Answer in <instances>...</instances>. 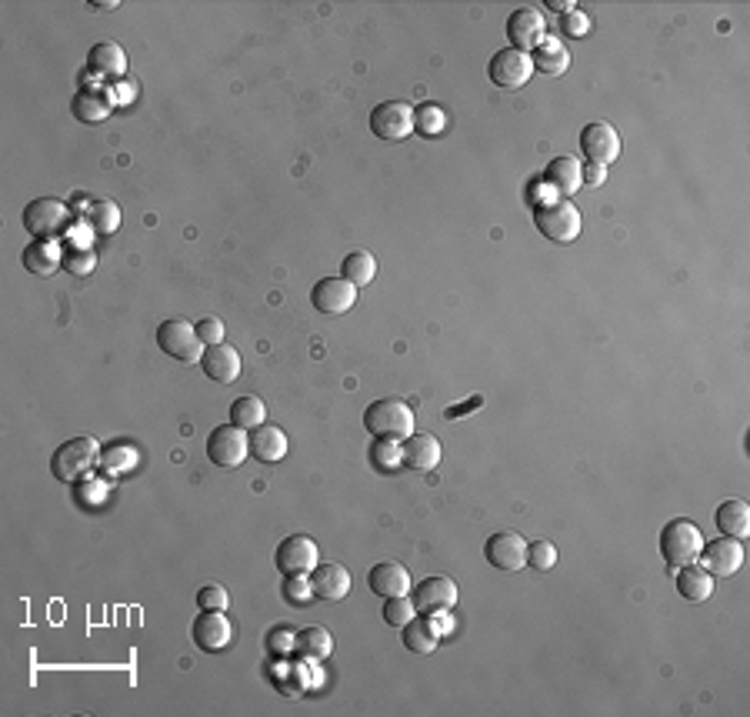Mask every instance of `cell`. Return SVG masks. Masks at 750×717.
Masks as SVG:
<instances>
[{"mask_svg":"<svg viewBox=\"0 0 750 717\" xmlns=\"http://www.w3.org/2000/svg\"><path fill=\"white\" fill-rule=\"evenodd\" d=\"M364 427L374 441H407L414 434V411L410 404L397 401V397H380V401L367 404L364 411Z\"/></svg>","mask_w":750,"mask_h":717,"instance_id":"cell-1","label":"cell"},{"mask_svg":"<svg viewBox=\"0 0 750 717\" xmlns=\"http://www.w3.org/2000/svg\"><path fill=\"white\" fill-rule=\"evenodd\" d=\"M100 464V447L94 437H70L54 451L50 457V474L57 477L60 484H77L94 471Z\"/></svg>","mask_w":750,"mask_h":717,"instance_id":"cell-2","label":"cell"},{"mask_svg":"<svg viewBox=\"0 0 750 717\" xmlns=\"http://www.w3.org/2000/svg\"><path fill=\"white\" fill-rule=\"evenodd\" d=\"M700 547H704V534L694 521L687 517H677V521H667L664 531H660V557L670 567L680 564H694L700 557Z\"/></svg>","mask_w":750,"mask_h":717,"instance_id":"cell-3","label":"cell"},{"mask_svg":"<svg viewBox=\"0 0 750 717\" xmlns=\"http://www.w3.org/2000/svg\"><path fill=\"white\" fill-rule=\"evenodd\" d=\"M24 227L34 234V241H57L70 227V211L57 197H37L24 207Z\"/></svg>","mask_w":750,"mask_h":717,"instance_id":"cell-4","label":"cell"},{"mask_svg":"<svg viewBox=\"0 0 750 717\" xmlns=\"http://www.w3.org/2000/svg\"><path fill=\"white\" fill-rule=\"evenodd\" d=\"M274 564L284 577H310L320 564V547L314 537L307 534H290L277 544Z\"/></svg>","mask_w":750,"mask_h":717,"instance_id":"cell-5","label":"cell"},{"mask_svg":"<svg viewBox=\"0 0 750 717\" xmlns=\"http://www.w3.org/2000/svg\"><path fill=\"white\" fill-rule=\"evenodd\" d=\"M534 224H537V231L547 237V241L570 244V241H577V234H580V211L570 201L537 204Z\"/></svg>","mask_w":750,"mask_h":717,"instance_id":"cell-6","label":"cell"},{"mask_svg":"<svg viewBox=\"0 0 750 717\" xmlns=\"http://www.w3.org/2000/svg\"><path fill=\"white\" fill-rule=\"evenodd\" d=\"M157 344L160 351L180 364H200V357H204V344H200L194 324L180 321V317H170L157 327Z\"/></svg>","mask_w":750,"mask_h":717,"instance_id":"cell-7","label":"cell"},{"mask_svg":"<svg viewBox=\"0 0 750 717\" xmlns=\"http://www.w3.org/2000/svg\"><path fill=\"white\" fill-rule=\"evenodd\" d=\"M247 454H250V437H247L244 427L220 424V427H214V431H210V437H207V457L217 467H240Z\"/></svg>","mask_w":750,"mask_h":717,"instance_id":"cell-8","label":"cell"},{"mask_svg":"<svg viewBox=\"0 0 750 717\" xmlns=\"http://www.w3.org/2000/svg\"><path fill=\"white\" fill-rule=\"evenodd\" d=\"M370 131L380 141H404L414 134V107L407 101H384L370 111Z\"/></svg>","mask_w":750,"mask_h":717,"instance_id":"cell-9","label":"cell"},{"mask_svg":"<svg viewBox=\"0 0 750 717\" xmlns=\"http://www.w3.org/2000/svg\"><path fill=\"white\" fill-rule=\"evenodd\" d=\"M530 74H534V61H530V54L514 51V47L497 51L487 64V77L497 87H504V91H517V87H524L530 81Z\"/></svg>","mask_w":750,"mask_h":717,"instance_id":"cell-10","label":"cell"},{"mask_svg":"<svg viewBox=\"0 0 750 717\" xmlns=\"http://www.w3.org/2000/svg\"><path fill=\"white\" fill-rule=\"evenodd\" d=\"M484 557L494 571L504 574H517L520 567H527V541L514 531H500L490 534L484 541Z\"/></svg>","mask_w":750,"mask_h":717,"instance_id":"cell-11","label":"cell"},{"mask_svg":"<svg viewBox=\"0 0 750 717\" xmlns=\"http://www.w3.org/2000/svg\"><path fill=\"white\" fill-rule=\"evenodd\" d=\"M697 561L710 577H734L740 571V564H744V544H740L737 537L720 534L717 541H710V544L704 541Z\"/></svg>","mask_w":750,"mask_h":717,"instance_id":"cell-12","label":"cell"},{"mask_svg":"<svg viewBox=\"0 0 750 717\" xmlns=\"http://www.w3.org/2000/svg\"><path fill=\"white\" fill-rule=\"evenodd\" d=\"M544 37H547V21L537 7H517V11L507 17V41L514 51L534 54Z\"/></svg>","mask_w":750,"mask_h":717,"instance_id":"cell-13","label":"cell"},{"mask_svg":"<svg viewBox=\"0 0 750 717\" xmlns=\"http://www.w3.org/2000/svg\"><path fill=\"white\" fill-rule=\"evenodd\" d=\"M580 151H584L587 164H614L620 157V134L614 131V124L607 121H590L584 131H580Z\"/></svg>","mask_w":750,"mask_h":717,"instance_id":"cell-14","label":"cell"},{"mask_svg":"<svg viewBox=\"0 0 750 717\" xmlns=\"http://www.w3.org/2000/svg\"><path fill=\"white\" fill-rule=\"evenodd\" d=\"M414 604H417V614H440V611H450V607L457 604V584L450 581L447 574H430L424 577L417 587H414Z\"/></svg>","mask_w":750,"mask_h":717,"instance_id":"cell-15","label":"cell"},{"mask_svg":"<svg viewBox=\"0 0 750 717\" xmlns=\"http://www.w3.org/2000/svg\"><path fill=\"white\" fill-rule=\"evenodd\" d=\"M310 304H314L320 314H347L350 307L357 304V287L344 281V277H324V281H317L314 291H310Z\"/></svg>","mask_w":750,"mask_h":717,"instance_id":"cell-16","label":"cell"},{"mask_svg":"<svg viewBox=\"0 0 750 717\" xmlns=\"http://www.w3.org/2000/svg\"><path fill=\"white\" fill-rule=\"evenodd\" d=\"M190 634H194V644L204 654H217L230 644V621L224 611H200L190 624Z\"/></svg>","mask_w":750,"mask_h":717,"instance_id":"cell-17","label":"cell"},{"mask_svg":"<svg viewBox=\"0 0 750 717\" xmlns=\"http://www.w3.org/2000/svg\"><path fill=\"white\" fill-rule=\"evenodd\" d=\"M440 464V441L434 434H410L400 441V467L407 471H434Z\"/></svg>","mask_w":750,"mask_h":717,"instance_id":"cell-18","label":"cell"},{"mask_svg":"<svg viewBox=\"0 0 750 717\" xmlns=\"http://www.w3.org/2000/svg\"><path fill=\"white\" fill-rule=\"evenodd\" d=\"M127 71V54L117 41H100L87 51V74L104 77V81H117Z\"/></svg>","mask_w":750,"mask_h":717,"instance_id":"cell-19","label":"cell"},{"mask_svg":"<svg viewBox=\"0 0 750 717\" xmlns=\"http://www.w3.org/2000/svg\"><path fill=\"white\" fill-rule=\"evenodd\" d=\"M110 111H114V97L100 91V87H80L74 101H70V114L80 124H104Z\"/></svg>","mask_w":750,"mask_h":717,"instance_id":"cell-20","label":"cell"},{"mask_svg":"<svg viewBox=\"0 0 750 717\" xmlns=\"http://www.w3.org/2000/svg\"><path fill=\"white\" fill-rule=\"evenodd\" d=\"M200 367H204V374L214 384H234L237 377H240V354H237V347H230V344L204 347Z\"/></svg>","mask_w":750,"mask_h":717,"instance_id":"cell-21","label":"cell"},{"mask_svg":"<svg viewBox=\"0 0 750 717\" xmlns=\"http://www.w3.org/2000/svg\"><path fill=\"white\" fill-rule=\"evenodd\" d=\"M310 587H314V601H344L354 581H350L347 567L317 564V571L310 574Z\"/></svg>","mask_w":750,"mask_h":717,"instance_id":"cell-22","label":"cell"},{"mask_svg":"<svg viewBox=\"0 0 750 717\" xmlns=\"http://www.w3.org/2000/svg\"><path fill=\"white\" fill-rule=\"evenodd\" d=\"M367 587L374 591L377 597H404L410 591V574L404 564H394V561H384V564H374L367 574Z\"/></svg>","mask_w":750,"mask_h":717,"instance_id":"cell-23","label":"cell"},{"mask_svg":"<svg viewBox=\"0 0 750 717\" xmlns=\"http://www.w3.org/2000/svg\"><path fill=\"white\" fill-rule=\"evenodd\" d=\"M250 437V454L257 457L260 464H277V461H284V454H287V434L280 431L277 424H260V427H254V431L247 434Z\"/></svg>","mask_w":750,"mask_h":717,"instance_id":"cell-24","label":"cell"},{"mask_svg":"<svg viewBox=\"0 0 750 717\" xmlns=\"http://www.w3.org/2000/svg\"><path fill=\"white\" fill-rule=\"evenodd\" d=\"M674 584H677V594L690 604H704V601H710V594H714V577H710L697 561L680 564L677 574H674Z\"/></svg>","mask_w":750,"mask_h":717,"instance_id":"cell-25","label":"cell"},{"mask_svg":"<svg viewBox=\"0 0 750 717\" xmlns=\"http://www.w3.org/2000/svg\"><path fill=\"white\" fill-rule=\"evenodd\" d=\"M20 261H24L30 274L50 277V274L64 271V247H60L57 241H30Z\"/></svg>","mask_w":750,"mask_h":717,"instance_id":"cell-26","label":"cell"},{"mask_svg":"<svg viewBox=\"0 0 750 717\" xmlns=\"http://www.w3.org/2000/svg\"><path fill=\"white\" fill-rule=\"evenodd\" d=\"M580 161L577 157H570V154H560V157H554L547 167H544V184L547 187H554V191L560 194V197H570V194H577V187L584 184V177H580Z\"/></svg>","mask_w":750,"mask_h":717,"instance_id":"cell-27","label":"cell"},{"mask_svg":"<svg viewBox=\"0 0 750 717\" xmlns=\"http://www.w3.org/2000/svg\"><path fill=\"white\" fill-rule=\"evenodd\" d=\"M530 61H534V71L547 74V77H557L570 67V54H567V47H564L560 37H544V41L537 44V51H534Z\"/></svg>","mask_w":750,"mask_h":717,"instance_id":"cell-28","label":"cell"},{"mask_svg":"<svg viewBox=\"0 0 750 717\" xmlns=\"http://www.w3.org/2000/svg\"><path fill=\"white\" fill-rule=\"evenodd\" d=\"M714 524L724 537H737V541H744V537L750 534V507L744 501H724L717 507Z\"/></svg>","mask_w":750,"mask_h":717,"instance_id":"cell-29","label":"cell"},{"mask_svg":"<svg viewBox=\"0 0 750 717\" xmlns=\"http://www.w3.org/2000/svg\"><path fill=\"white\" fill-rule=\"evenodd\" d=\"M294 651L304 661H327L330 651H334V637H330L327 627H300L294 637Z\"/></svg>","mask_w":750,"mask_h":717,"instance_id":"cell-30","label":"cell"},{"mask_svg":"<svg viewBox=\"0 0 750 717\" xmlns=\"http://www.w3.org/2000/svg\"><path fill=\"white\" fill-rule=\"evenodd\" d=\"M400 637H404V647L410 654H434L437 647V631L430 624V617H414L400 627Z\"/></svg>","mask_w":750,"mask_h":717,"instance_id":"cell-31","label":"cell"},{"mask_svg":"<svg viewBox=\"0 0 750 717\" xmlns=\"http://www.w3.org/2000/svg\"><path fill=\"white\" fill-rule=\"evenodd\" d=\"M340 277L354 287H367L377 277V257L367 251H350L344 257V264H340Z\"/></svg>","mask_w":750,"mask_h":717,"instance_id":"cell-32","label":"cell"},{"mask_svg":"<svg viewBox=\"0 0 750 717\" xmlns=\"http://www.w3.org/2000/svg\"><path fill=\"white\" fill-rule=\"evenodd\" d=\"M264 421H267V407L257 394H244V397H237V401L230 404V424H234V427L254 431V427H260Z\"/></svg>","mask_w":750,"mask_h":717,"instance_id":"cell-33","label":"cell"},{"mask_svg":"<svg viewBox=\"0 0 750 717\" xmlns=\"http://www.w3.org/2000/svg\"><path fill=\"white\" fill-rule=\"evenodd\" d=\"M137 461H140V454L130 444H110V447L100 451V471L110 474V477L134 471Z\"/></svg>","mask_w":750,"mask_h":717,"instance_id":"cell-34","label":"cell"},{"mask_svg":"<svg viewBox=\"0 0 750 717\" xmlns=\"http://www.w3.org/2000/svg\"><path fill=\"white\" fill-rule=\"evenodd\" d=\"M444 127H447V114L440 111L437 104H420V107H414V131L420 134V137H440L444 134Z\"/></svg>","mask_w":750,"mask_h":717,"instance_id":"cell-35","label":"cell"},{"mask_svg":"<svg viewBox=\"0 0 750 717\" xmlns=\"http://www.w3.org/2000/svg\"><path fill=\"white\" fill-rule=\"evenodd\" d=\"M87 221L97 234H114L120 227V207L114 201H94L87 211Z\"/></svg>","mask_w":750,"mask_h":717,"instance_id":"cell-36","label":"cell"},{"mask_svg":"<svg viewBox=\"0 0 750 717\" xmlns=\"http://www.w3.org/2000/svg\"><path fill=\"white\" fill-rule=\"evenodd\" d=\"M97 267V254L87 247H64V271L70 277H90Z\"/></svg>","mask_w":750,"mask_h":717,"instance_id":"cell-37","label":"cell"},{"mask_svg":"<svg viewBox=\"0 0 750 717\" xmlns=\"http://www.w3.org/2000/svg\"><path fill=\"white\" fill-rule=\"evenodd\" d=\"M384 621L390 624V627H404L407 621H414L417 617V604H414V597H387L384 601Z\"/></svg>","mask_w":750,"mask_h":717,"instance_id":"cell-38","label":"cell"},{"mask_svg":"<svg viewBox=\"0 0 750 717\" xmlns=\"http://www.w3.org/2000/svg\"><path fill=\"white\" fill-rule=\"evenodd\" d=\"M287 604L304 607L314 601V587H310V577H284V587H280Z\"/></svg>","mask_w":750,"mask_h":717,"instance_id":"cell-39","label":"cell"},{"mask_svg":"<svg viewBox=\"0 0 750 717\" xmlns=\"http://www.w3.org/2000/svg\"><path fill=\"white\" fill-rule=\"evenodd\" d=\"M557 564V547L550 541H534L527 544V567H534V571H550V567Z\"/></svg>","mask_w":750,"mask_h":717,"instance_id":"cell-40","label":"cell"},{"mask_svg":"<svg viewBox=\"0 0 750 717\" xmlns=\"http://www.w3.org/2000/svg\"><path fill=\"white\" fill-rule=\"evenodd\" d=\"M370 461H374V467H380V471H397V467H400V444L374 441V447H370Z\"/></svg>","mask_w":750,"mask_h":717,"instance_id":"cell-41","label":"cell"},{"mask_svg":"<svg viewBox=\"0 0 750 717\" xmlns=\"http://www.w3.org/2000/svg\"><path fill=\"white\" fill-rule=\"evenodd\" d=\"M197 607H200V611H227L230 597L220 584H204L197 591Z\"/></svg>","mask_w":750,"mask_h":717,"instance_id":"cell-42","label":"cell"},{"mask_svg":"<svg viewBox=\"0 0 750 717\" xmlns=\"http://www.w3.org/2000/svg\"><path fill=\"white\" fill-rule=\"evenodd\" d=\"M560 31H564L567 41H580V37L590 34V14L584 11H567L560 17Z\"/></svg>","mask_w":750,"mask_h":717,"instance_id":"cell-43","label":"cell"},{"mask_svg":"<svg viewBox=\"0 0 750 717\" xmlns=\"http://www.w3.org/2000/svg\"><path fill=\"white\" fill-rule=\"evenodd\" d=\"M294 637H297V631H290L287 624L274 627V631L267 634V651L274 657H287L290 651H294Z\"/></svg>","mask_w":750,"mask_h":717,"instance_id":"cell-44","label":"cell"},{"mask_svg":"<svg viewBox=\"0 0 750 717\" xmlns=\"http://www.w3.org/2000/svg\"><path fill=\"white\" fill-rule=\"evenodd\" d=\"M194 331H197L200 344H204V347L224 344V324H220L217 317H200V321L194 324Z\"/></svg>","mask_w":750,"mask_h":717,"instance_id":"cell-45","label":"cell"},{"mask_svg":"<svg viewBox=\"0 0 750 717\" xmlns=\"http://www.w3.org/2000/svg\"><path fill=\"white\" fill-rule=\"evenodd\" d=\"M580 177H584V184L600 187V184L607 181V167H604V164H587L584 171H580Z\"/></svg>","mask_w":750,"mask_h":717,"instance_id":"cell-46","label":"cell"},{"mask_svg":"<svg viewBox=\"0 0 750 717\" xmlns=\"http://www.w3.org/2000/svg\"><path fill=\"white\" fill-rule=\"evenodd\" d=\"M470 407H480V397H470V401H467L464 407H447L444 417H447V421H457V417H464V414L470 411Z\"/></svg>","mask_w":750,"mask_h":717,"instance_id":"cell-47","label":"cell"},{"mask_svg":"<svg viewBox=\"0 0 750 717\" xmlns=\"http://www.w3.org/2000/svg\"><path fill=\"white\" fill-rule=\"evenodd\" d=\"M547 11H557L560 17H564L567 11H574V4H567V0H550V4H547Z\"/></svg>","mask_w":750,"mask_h":717,"instance_id":"cell-48","label":"cell"}]
</instances>
